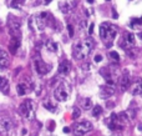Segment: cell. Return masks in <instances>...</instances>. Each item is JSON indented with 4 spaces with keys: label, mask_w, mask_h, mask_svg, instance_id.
Returning a JSON list of instances; mask_svg holds the SVG:
<instances>
[{
    "label": "cell",
    "mask_w": 142,
    "mask_h": 136,
    "mask_svg": "<svg viewBox=\"0 0 142 136\" xmlns=\"http://www.w3.org/2000/svg\"><path fill=\"white\" fill-rule=\"evenodd\" d=\"M95 43L92 39H86L82 41H77L74 44V48H72V54H74V58L77 60H85L91 50L94 49Z\"/></svg>",
    "instance_id": "6da1fadb"
},
{
    "label": "cell",
    "mask_w": 142,
    "mask_h": 136,
    "mask_svg": "<svg viewBox=\"0 0 142 136\" xmlns=\"http://www.w3.org/2000/svg\"><path fill=\"white\" fill-rule=\"evenodd\" d=\"M50 16L51 15L49 13H41L38 15H32L28 21L29 28L31 29V31H42L46 28Z\"/></svg>",
    "instance_id": "7a4b0ae2"
},
{
    "label": "cell",
    "mask_w": 142,
    "mask_h": 136,
    "mask_svg": "<svg viewBox=\"0 0 142 136\" xmlns=\"http://www.w3.org/2000/svg\"><path fill=\"white\" fill-rule=\"evenodd\" d=\"M116 28L110 23H102L100 25V38L106 41V46L110 48L112 45V40L116 36Z\"/></svg>",
    "instance_id": "3957f363"
},
{
    "label": "cell",
    "mask_w": 142,
    "mask_h": 136,
    "mask_svg": "<svg viewBox=\"0 0 142 136\" xmlns=\"http://www.w3.org/2000/svg\"><path fill=\"white\" fill-rule=\"evenodd\" d=\"M8 26H9V33L11 38L21 40V24H20V20L13 14H10L8 18Z\"/></svg>",
    "instance_id": "277c9868"
},
{
    "label": "cell",
    "mask_w": 142,
    "mask_h": 136,
    "mask_svg": "<svg viewBox=\"0 0 142 136\" xmlns=\"http://www.w3.org/2000/svg\"><path fill=\"white\" fill-rule=\"evenodd\" d=\"M92 130V124L87 120L84 121H80V122H76L75 126H74V135L75 136H84L86 135L89 131Z\"/></svg>",
    "instance_id": "5b68a950"
},
{
    "label": "cell",
    "mask_w": 142,
    "mask_h": 136,
    "mask_svg": "<svg viewBox=\"0 0 142 136\" xmlns=\"http://www.w3.org/2000/svg\"><path fill=\"white\" fill-rule=\"evenodd\" d=\"M69 95H70V92H69L65 84H60L54 91V96L57 101H66Z\"/></svg>",
    "instance_id": "8992f818"
},
{
    "label": "cell",
    "mask_w": 142,
    "mask_h": 136,
    "mask_svg": "<svg viewBox=\"0 0 142 136\" xmlns=\"http://www.w3.org/2000/svg\"><path fill=\"white\" fill-rule=\"evenodd\" d=\"M19 112L21 116L26 117H31V114H32V102L31 100H25L21 105L19 106Z\"/></svg>",
    "instance_id": "52a82bcc"
},
{
    "label": "cell",
    "mask_w": 142,
    "mask_h": 136,
    "mask_svg": "<svg viewBox=\"0 0 142 136\" xmlns=\"http://www.w3.org/2000/svg\"><path fill=\"white\" fill-rule=\"evenodd\" d=\"M34 65H35V71L38 72V75H41V76H42V75H46L47 72L51 70V66L45 64V62H44L42 60H40V59L35 60Z\"/></svg>",
    "instance_id": "ba28073f"
},
{
    "label": "cell",
    "mask_w": 142,
    "mask_h": 136,
    "mask_svg": "<svg viewBox=\"0 0 142 136\" xmlns=\"http://www.w3.org/2000/svg\"><path fill=\"white\" fill-rule=\"evenodd\" d=\"M11 130H13V121L9 117L0 119V131L3 134H9Z\"/></svg>",
    "instance_id": "9c48e42d"
},
{
    "label": "cell",
    "mask_w": 142,
    "mask_h": 136,
    "mask_svg": "<svg viewBox=\"0 0 142 136\" xmlns=\"http://www.w3.org/2000/svg\"><path fill=\"white\" fill-rule=\"evenodd\" d=\"M126 72L122 75V78L120 79V90L121 91H126V90H128V88L131 86V76H130V74L127 72V70H125Z\"/></svg>",
    "instance_id": "30bf717a"
},
{
    "label": "cell",
    "mask_w": 142,
    "mask_h": 136,
    "mask_svg": "<svg viewBox=\"0 0 142 136\" xmlns=\"http://www.w3.org/2000/svg\"><path fill=\"white\" fill-rule=\"evenodd\" d=\"M10 60L8 51H5L4 49H0V69H6L9 66Z\"/></svg>",
    "instance_id": "8fae6325"
},
{
    "label": "cell",
    "mask_w": 142,
    "mask_h": 136,
    "mask_svg": "<svg viewBox=\"0 0 142 136\" xmlns=\"http://www.w3.org/2000/svg\"><path fill=\"white\" fill-rule=\"evenodd\" d=\"M74 5L75 4H72L71 1H66V0H62V1H60L59 3V9L61 10L64 14H67V13H70L72 8H74Z\"/></svg>",
    "instance_id": "7c38bea8"
},
{
    "label": "cell",
    "mask_w": 142,
    "mask_h": 136,
    "mask_svg": "<svg viewBox=\"0 0 142 136\" xmlns=\"http://www.w3.org/2000/svg\"><path fill=\"white\" fill-rule=\"evenodd\" d=\"M60 75H67L70 72V62L67 60H64L59 64V69H57Z\"/></svg>",
    "instance_id": "4fadbf2b"
},
{
    "label": "cell",
    "mask_w": 142,
    "mask_h": 136,
    "mask_svg": "<svg viewBox=\"0 0 142 136\" xmlns=\"http://www.w3.org/2000/svg\"><path fill=\"white\" fill-rule=\"evenodd\" d=\"M114 86H110V85H106L105 88L101 89V92H100V97L102 99H107V97L112 96L114 95Z\"/></svg>",
    "instance_id": "5bb4252c"
},
{
    "label": "cell",
    "mask_w": 142,
    "mask_h": 136,
    "mask_svg": "<svg viewBox=\"0 0 142 136\" xmlns=\"http://www.w3.org/2000/svg\"><path fill=\"white\" fill-rule=\"evenodd\" d=\"M19 46H20V39L11 38V41L9 43V51L10 53H11V54H16Z\"/></svg>",
    "instance_id": "9a60e30c"
},
{
    "label": "cell",
    "mask_w": 142,
    "mask_h": 136,
    "mask_svg": "<svg viewBox=\"0 0 142 136\" xmlns=\"http://www.w3.org/2000/svg\"><path fill=\"white\" fill-rule=\"evenodd\" d=\"M9 80L4 76H0V91H3L4 94H8L9 92Z\"/></svg>",
    "instance_id": "2e32d148"
},
{
    "label": "cell",
    "mask_w": 142,
    "mask_h": 136,
    "mask_svg": "<svg viewBox=\"0 0 142 136\" xmlns=\"http://www.w3.org/2000/svg\"><path fill=\"white\" fill-rule=\"evenodd\" d=\"M132 95H135V96L142 95V80H141V79H138V80H137V81L133 84Z\"/></svg>",
    "instance_id": "e0dca14e"
},
{
    "label": "cell",
    "mask_w": 142,
    "mask_h": 136,
    "mask_svg": "<svg viewBox=\"0 0 142 136\" xmlns=\"http://www.w3.org/2000/svg\"><path fill=\"white\" fill-rule=\"evenodd\" d=\"M45 48H46V50L50 51V53H56L59 46H57V44L54 40H46V41H45Z\"/></svg>",
    "instance_id": "ac0fdd59"
},
{
    "label": "cell",
    "mask_w": 142,
    "mask_h": 136,
    "mask_svg": "<svg viewBox=\"0 0 142 136\" xmlns=\"http://www.w3.org/2000/svg\"><path fill=\"white\" fill-rule=\"evenodd\" d=\"M16 91H18V95H19V96H24V95L28 92V86H26V84H25V82L19 84V85L16 86Z\"/></svg>",
    "instance_id": "d6986e66"
},
{
    "label": "cell",
    "mask_w": 142,
    "mask_h": 136,
    "mask_svg": "<svg viewBox=\"0 0 142 136\" xmlns=\"http://www.w3.org/2000/svg\"><path fill=\"white\" fill-rule=\"evenodd\" d=\"M44 107L49 110V111H51V112H56V105H54V104H51L50 101H45L44 102Z\"/></svg>",
    "instance_id": "ffe728a7"
},
{
    "label": "cell",
    "mask_w": 142,
    "mask_h": 136,
    "mask_svg": "<svg viewBox=\"0 0 142 136\" xmlns=\"http://www.w3.org/2000/svg\"><path fill=\"white\" fill-rule=\"evenodd\" d=\"M81 104H82V107H84L85 110H89V109L92 107V101H91V99H84Z\"/></svg>",
    "instance_id": "44dd1931"
},
{
    "label": "cell",
    "mask_w": 142,
    "mask_h": 136,
    "mask_svg": "<svg viewBox=\"0 0 142 136\" xmlns=\"http://www.w3.org/2000/svg\"><path fill=\"white\" fill-rule=\"evenodd\" d=\"M23 4H24V0H13V1L10 3V6H11V8H15V9H20Z\"/></svg>",
    "instance_id": "7402d4cb"
},
{
    "label": "cell",
    "mask_w": 142,
    "mask_h": 136,
    "mask_svg": "<svg viewBox=\"0 0 142 136\" xmlns=\"http://www.w3.org/2000/svg\"><path fill=\"white\" fill-rule=\"evenodd\" d=\"M101 112H102V107L100 106V105H96V106L94 107L92 115H94L95 117H97V116H100V115H101Z\"/></svg>",
    "instance_id": "603a6c76"
},
{
    "label": "cell",
    "mask_w": 142,
    "mask_h": 136,
    "mask_svg": "<svg viewBox=\"0 0 142 136\" xmlns=\"http://www.w3.org/2000/svg\"><path fill=\"white\" fill-rule=\"evenodd\" d=\"M127 44H130V45H135V35H133L132 33H130V34H127Z\"/></svg>",
    "instance_id": "cb8c5ba5"
},
{
    "label": "cell",
    "mask_w": 142,
    "mask_h": 136,
    "mask_svg": "<svg viewBox=\"0 0 142 136\" xmlns=\"http://www.w3.org/2000/svg\"><path fill=\"white\" fill-rule=\"evenodd\" d=\"M80 115H81V110L79 107H75L74 111H72V119H79Z\"/></svg>",
    "instance_id": "d4e9b609"
},
{
    "label": "cell",
    "mask_w": 142,
    "mask_h": 136,
    "mask_svg": "<svg viewBox=\"0 0 142 136\" xmlns=\"http://www.w3.org/2000/svg\"><path fill=\"white\" fill-rule=\"evenodd\" d=\"M110 56L114 59L115 61H118V60H120V55H118L116 51H110Z\"/></svg>",
    "instance_id": "484cf974"
},
{
    "label": "cell",
    "mask_w": 142,
    "mask_h": 136,
    "mask_svg": "<svg viewBox=\"0 0 142 136\" xmlns=\"http://www.w3.org/2000/svg\"><path fill=\"white\" fill-rule=\"evenodd\" d=\"M67 30H69V36H70V38H72V36H74V28H72V25H71V24H69V25H67Z\"/></svg>",
    "instance_id": "4316f807"
},
{
    "label": "cell",
    "mask_w": 142,
    "mask_h": 136,
    "mask_svg": "<svg viewBox=\"0 0 142 136\" xmlns=\"http://www.w3.org/2000/svg\"><path fill=\"white\" fill-rule=\"evenodd\" d=\"M94 28H95V25H94V24H91V25H90V28H89V34H90V35L94 33Z\"/></svg>",
    "instance_id": "83f0119b"
},
{
    "label": "cell",
    "mask_w": 142,
    "mask_h": 136,
    "mask_svg": "<svg viewBox=\"0 0 142 136\" xmlns=\"http://www.w3.org/2000/svg\"><path fill=\"white\" fill-rule=\"evenodd\" d=\"M101 60H102V56H101V55H96V56H95V61H96V62H100Z\"/></svg>",
    "instance_id": "f1b7e54d"
},
{
    "label": "cell",
    "mask_w": 142,
    "mask_h": 136,
    "mask_svg": "<svg viewBox=\"0 0 142 136\" xmlns=\"http://www.w3.org/2000/svg\"><path fill=\"white\" fill-rule=\"evenodd\" d=\"M64 132H65V134H69V132H70V129H69V127H64Z\"/></svg>",
    "instance_id": "f546056e"
},
{
    "label": "cell",
    "mask_w": 142,
    "mask_h": 136,
    "mask_svg": "<svg viewBox=\"0 0 142 136\" xmlns=\"http://www.w3.org/2000/svg\"><path fill=\"white\" fill-rule=\"evenodd\" d=\"M112 16H114L115 19H116V18H117V16H118V15H117V14H116V13H115V11H114V13H112Z\"/></svg>",
    "instance_id": "4dcf8cb0"
},
{
    "label": "cell",
    "mask_w": 142,
    "mask_h": 136,
    "mask_svg": "<svg viewBox=\"0 0 142 136\" xmlns=\"http://www.w3.org/2000/svg\"><path fill=\"white\" fill-rule=\"evenodd\" d=\"M26 131H28V130H26V129H24V130H23V135H26Z\"/></svg>",
    "instance_id": "1f68e13d"
},
{
    "label": "cell",
    "mask_w": 142,
    "mask_h": 136,
    "mask_svg": "<svg viewBox=\"0 0 142 136\" xmlns=\"http://www.w3.org/2000/svg\"><path fill=\"white\" fill-rule=\"evenodd\" d=\"M44 1H45V4H50L51 3V0H44Z\"/></svg>",
    "instance_id": "d6a6232c"
},
{
    "label": "cell",
    "mask_w": 142,
    "mask_h": 136,
    "mask_svg": "<svg viewBox=\"0 0 142 136\" xmlns=\"http://www.w3.org/2000/svg\"><path fill=\"white\" fill-rule=\"evenodd\" d=\"M138 38L142 40V33H140V34H138Z\"/></svg>",
    "instance_id": "836d02e7"
},
{
    "label": "cell",
    "mask_w": 142,
    "mask_h": 136,
    "mask_svg": "<svg viewBox=\"0 0 142 136\" xmlns=\"http://www.w3.org/2000/svg\"><path fill=\"white\" fill-rule=\"evenodd\" d=\"M87 3H90V4H92V3H94V0H87Z\"/></svg>",
    "instance_id": "e575fe53"
},
{
    "label": "cell",
    "mask_w": 142,
    "mask_h": 136,
    "mask_svg": "<svg viewBox=\"0 0 142 136\" xmlns=\"http://www.w3.org/2000/svg\"><path fill=\"white\" fill-rule=\"evenodd\" d=\"M138 129H140V130H142V125H140V126H138Z\"/></svg>",
    "instance_id": "d590c367"
},
{
    "label": "cell",
    "mask_w": 142,
    "mask_h": 136,
    "mask_svg": "<svg viewBox=\"0 0 142 136\" xmlns=\"http://www.w3.org/2000/svg\"><path fill=\"white\" fill-rule=\"evenodd\" d=\"M115 136H120V135H115Z\"/></svg>",
    "instance_id": "8d00e7d4"
},
{
    "label": "cell",
    "mask_w": 142,
    "mask_h": 136,
    "mask_svg": "<svg viewBox=\"0 0 142 136\" xmlns=\"http://www.w3.org/2000/svg\"><path fill=\"white\" fill-rule=\"evenodd\" d=\"M107 1H108V0H107Z\"/></svg>",
    "instance_id": "74e56055"
}]
</instances>
